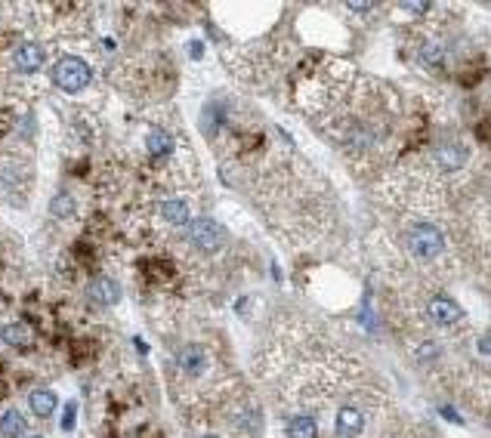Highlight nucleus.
Returning <instances> with one entry per match:
<instances>
[{
    "mask_svg": "<svg viewBox=\"0 0 491 438\" xmlns=\"http://www.w3.org/2000/svg\"><path fill=\"white\" fill-rule=\"evenodd\" d=\"M161 216L170 222V226H186L189 222V204H182V201H167V204H161Z\"/></svg>",
    "mask_w": 491,
    "mask_h": 438,
    "instance_id": "nucleus-13",
    "label": "nucleus"
},
{
    "mask_svg": "<svg viewBox=\"0 0 491 438\" xmlns=\"http://www.w3.org/2000/svg\"><path fill=\"white\" fill-rule=\"evenodd\" d=\"M361 426H365V419H361L359 407H343L337 413V435L340 438H355L361 432Z\"/></svg>",
    "mask_w": 491,
    "mask_h": 438,
    "instance_id": "nucleus-6",
    "label": "nucleus"
},
{
    "mask_svg": "<svg viewBox=\"0 0 491 438\" xmlns=\"http://www.w3.org/2000/svg\"><path fill=\"white\" fill-rule=\"evenodd\" d=\"M435 160H439L445 170H460V167L466 164V148H460V145H442L439 151H435Z\"/></svg>",
    "mask_w": 491,
    "mask_h": 438,
    "instance_id": "nucleus-10",
    "label": "nucleus"
},
{
    "mask_svg": "<svg viewBox=\"0 0 491 438\" xmlns=\"http://www.w3.org/2000/svg\"><path fill=\"white\" fill-rule=\"evenodd\" d=\"M50 213L59 216V219H65V216H75V197H71V195H56L50 201Z\"/></svg>",
    "mask_w": 491,
    "mask_h": 438,
    "instance_id": "nucleus-16",
    "label": "nucleus"
},
{
    "mask_svg": "<svg viewBox=\"0 0 491 438\" xmlns=\"http://www.w3.org/2000/svg\"><path fill=\"white\" fill-rule=\"evenodd\" d=\"M204 438H213V435H204Z\"/></svg>",
    "mask_w": 491,
    "mask_h": 438,
    "instance_id": "nucleus-19",
    "label": "nucleus"
},
{
    "mask_svg": "<svg viewBox=\"0 0 491 438\" xmlns=\"http://www.w3.org/2000/svg\"><path fill=\"white\" fill-rule=\"evenodd\" d=\"M180 364H182V370H186V374L198 376L201 370H204V352H201L198 345H186V349L180 352Z\"/></svg>",
    "mask_w": 491,
    "mask_h": 438,
    "instance_id": "nucleus-12",
    "label": "nucleus"
},
{
    "mask_svg": "<svg viewBox=\"0 0 491 438\" xmlns=\"http://www.w3.org/2000/svg\"><path fill=\"white\" fill-rule=\"evenodd\" d=\"M0 435L3 438H22L25 435V417L19 411H7L0 417Z\"/></svg>",
    "mask_w": 491,
    "mask_h": 438,
    "instance_id": "nucleus-11",
    "label": "nucleus"
},
{
    "mask_svg": "<svg viewBox=\"0 0 491 438\" xmlns=\"http://www.w3.org/2000/svg\"><path fill=\"white\" fill-rule=\"evenodd\" d=\"M429 315H433L435 324H454V321H460V306L457 302H451L448 296H433L429 300Z\"/></svg>",
    "mask_w": 491,
    "mask_h": 438,
    "instance_id": "nucleus-5",
    "label": "nucleus"
},
{
    "mask_svg": "<svg viewBox=\"0 0 491 438\" xmlns=\"http://www.w3.org/2000/svg\"><path fill=\"white\" fill-rule=\"evenodd\" d=\"M0 337H3V343H10V345H28V343H32V327H25V324H7L3 330H0Z\"/></svg>",
    "mask_w": 491,
    "mask_h": 438,
    "instance_id": "nucleus-14",
    "label": "nucleus"
},
{
    "mask_svg": "<svg viewBox=\"0 0 491 438\" xmlns=\"http://www.w3.org/2000/svg\"><path fill=\"white\" fill-rule=\"evenodd\" d=\"M71 423H75V404L65 407V419H62V429H71Z\"/></svg>",
    "mask_w": 491,
    "mask_h": 438,
    "instance_id": "nucleus-18",
    "label": "nucleus"
},
{
    "mask_svg": "<svg viewBox=\"0 0 491 438\" xmlns=\"http://www.w3.org/2000/svg\"><path fill=\"white\" fill-rule=\"evenodd\" d=\"M287 435L291 438H318V426L312 417H297L287 426Z\"/></svg>",
    "mask_w": 491,
    "mask_h": 438,
    "instance_id": "nucleus-15",
    "label": "nucleus"
},
{
    "mask_svg": "<svg viewBox=\"0 0 491 438\" xmlns=\"http://www.w3.org/2000/svg\"><path fill=\"white\" fill-rule=\"evenodd\" d=\"M420 59L423 62H433V65H435V62L442 59V47H439V43H429V47H423L420 49Z\"/></svg>",
    "mask_w": 491,
    "mask_h": 438,
    "instance_id": "nucleus-17",
    "label": "nucleus"
},
{
    "mask_svg": "<svg viewBox=\"0 0 491 438\" xmlns=\"http://www.w3.org/2000/svg\"><path fill=\"white\" fill-rule=\"evenodd\" d=\"M13 62H16V68H22V71H38V68H44L47 53H44V47H38V43H22V47H16Z\"/></svg>",
    "mask_w": 491,
    "mask_h": 438,
    "instance_id": "nucleus-4",
    "label": "nucleus"
},
{
    "mask_svg": "<svg viewBox=\"0 0 491 438\" xmlns=\"http://www.w3.org/2000/svg\"><path fill=\"white\" fill-rule=\"evenodd\" d=\"M189 238H192V244L198 247V250H219L226 241V232L217 226L213 219H195L192 222V232H189Z\"/></svg>",
    "mask_w": 491,
    "mask_h": 438,
    "instance_id": "nucleus-3",
    "label": "nucleus"
},
{
    "mask_svg": "<svg viewBox=\"0 0 491 438\" xmlns=\"http://www.w3.org/2000/svg\"><path fill=\"white\" fill-rule=\"evenodd\" d=\"M408 247H411L414 256L435 259V256H442V250H445V238H442V232L433 226H414L408 234Z\"/></svg>",
    "mask_w": 491,
    "mask_h": 438,
    "instance_id": "nucleus-2",
    "label": "nucleus"
},
{
    "mask_svg": "<svg viewBox=\"0 0 491 438\" xmlns=\"http://www.w3.org/2000/svg\"><path fill=\"white\" fill-rule=\"evenodd\" d=\"M53 80H56V86H62L65 93H81L84 86L90 84V68L84 59L65 56V59H59L56 68H53Z\"/></svg>",
    "mask_w": 491,
    "mask_h": 438,
    "instance_id": "nucleus-1",
    "label": "nucleus"
},
{
    "mask_svg": "<svg viewBox=\"0 0 491 438\" xmlns=\"http://www.w3.org/2000/svg\"><path fill=\"white\" fill-rule=\"evenodd\" d=\"M28 404H32V413L50 417V413L56 411V395H53L50 389H34V392L28 395Z\"/></svg>",
    "mask_w": 491,
    "mask_h": 438,
    "instance_id": "nucleus-8",
    "label": "nucleus"
},
{
    "mask_svg": "<svg viewBox=\"0 0 491 438\" xmlns=\"http://www.w3.org/2000/svg\"><path fill=\"white\" fill-rule=\"evenodd\" d=\"M90 300L99 302V306H115V302L121 300V290L112 278H96V281L90 284Z\"/></svg>",
    "mask_w": 491,
    "mask_h": 438,
    "instance_id": "nucleus-7",
    "label": "nucleus"
},
{
    "mask_svg": "<svg viewBox=\"0 0 491 438\" xmlns=\"http://www.w3.org/2000/svg\"><path fill=\"white\" fill-rule=\"evenodd\" d=\"M145 148H149L152 158H167V154L173 151V139H170L164 130H149V136H145Z\"/></svg>",
    "mask_w": 491,
    "mask_h": 438,
    "instance_id": "nucleus-9",
    "label": "nucleus"
}]
</instances>
